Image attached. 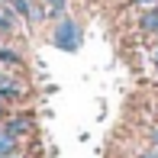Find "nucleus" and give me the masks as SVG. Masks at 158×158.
<instances>
[{
	"label": "nucleus",
	"mask_w": 158,
	"mask_h": 158,
	"mask_svg": "<svg viewBox=\"0 0 158 158\" xmlns=\"http://www.w3.org/2000/svg\"><path fill=\"white\" fill-rule=\"evenodd\" d=\"M0 132L13 135V139H23V135L32 132V116H26V113H13V116H6L3 123H0Z\"/></svg>",
	"instance_id": "1"
},
{
	"label": "nucleus",
	"mask_w": 158,
	"mask_h": 158,
	"mask_svg": "<svg viewBox=\"0 0 158 158\" xmlns=\"http://www.w3.org/2000/svg\"><path fill=\"white\" fill-rule=\"evenodd\" d=\"M139 29L148 32V35L158 32V6H152V10H142V16H139Z\"/></svg>",
	"instance_id": "2"
},
{
	"label": "nucleus",
	"mask_w": 158,
	"mask_h": 158,
	"mask_svg": "<svg viewBox=\"0 0 158 158\" xmlns=\"http://www.w3.org/2000/svg\"><path fill=\"white\" fill-rule=\"evenodd\" d=\"M16 29V13L10 3H0V32H13Z\"/></svg>",
	"instance_id": "3"
},
{
	"label": "nucleus",
	"mask_w": 158,
	"mask_h": 158,
	"mask_svg": "<svg viewBox=\"0 0 158 158\" xmlns=\"http://www.w3.org/2000/svg\"><path fill=\"white\" fill-rule=\"evenodd\" d=\"M6 155H19V139L0 132V158H6Z\"/></svg>",
	"instance_id": "4"
},
{
	"label": "nucleus",
	"mask_w": 158,
	"mask_h": 158,
	"mask_svg": "<svg viewBox=\"0 0 158 158\" xmlns=\"http://www.w3.org/2000/svg\"><path fill=\"white\" fill-rule=\"evenodd\" d=\"M39 3H45L48 16H61V13H64V0H39Z\"/></svg>",
	"instance_id": "5"
},
{
	"label": "nucleus",
	"mask_w": 158,
	"mask_h": 158,
	"mask_svg": "<svg viewBox=\"0 0 158 158\" xmlns=\"http://www.w3.org/2000/svg\"><path fill=\"white\" fill-rule=\"evenodd\" d=\"M19 61H23V58H19L13 48H6V45L0 48V64H19Z\"/></svg>",
	"instance_id": "6"
},
{
	"label": "nucleus",
	"mask_w": 158,
	"mask_h": 158,
	"mask_svg": "<svg viewBox=\"0 0 158 158\" xmlns=\"http://www.w3.org/2000/svg\"><path fill=\"white\" fill-rule=\"evenodd\" d=\"M132 6H139V10H152V6H158V0H129Z\"/></svg>",
	"instance_id": "7"
},
{
	"label": "nucleus",
	"mask_w": 158,
	"mask_h": 158,
	"mask_svg": "<svg viewBox=\"0 0 158 158\" xmlns=\"http://www.w3.org/2000/svg\"><path fill=\"white\" fill-rule=\"evenodd\" d=\"M148 145H155V148H158V123L148 129Z\"/></svg>",
	"instance_id": "8"
},
{
	"label": "nucleus",
	"mask_w": 158,
	"mask_h": 158,
	"mask_svg": "<svg viewBox=\"0 0 158 158\" xmlns=\"http://www.w3.org/2000/svg\"><path fill=\"white\" fill-rule=\"evenodd\" d=\"M139 158H158V148H155V145H148V148H142V152H139Z\"/></svg>",
	"instance_id": "9"
},
{
	"label": "nucleus",
	"mask_w": 158,
	"mask_h": 158,
	"mask_svg": "<svg viewBox=\"0 0 158 158\" xmlns=\"http://www.w3.org/2000/svg\"><path fill=\"white\" fill-rule=\"evenodd\" d=\"M3 119H6V100L0 97V123H3Z\"/></svg>",
	"instance_id": "10"
},
{
	"label": "nucleus",
	"mask_w": 158,
	"mask_h": 158,
	"mask_svg": "<svg viewBox=\"0 0 158 158\" xmlns=\"http://www.w3.org/2000/svg\"><path fill=\"white\" fill-rule=\"evenodd\" d=\"M152 64H155V71H158V45L152 48Z\"/></svg>",
	"instance_id": "11"
},
{
	"label": "nucleus",
	"mask_w": 158,
	"mask_h": 158,
	"mask_svg": "<svg viewBox=\"0 0 158 158\" xmlns=\"http://www.w3.org/2000/svg\"><path fill=\"white\" fill-rule=\"evenodd\" d=\"M6 158H23V155H6Z\"/></svg>",
	"instance_id": "12"
},
{
	"label": "nucleus",
	"mask_w": 158,
	"mask_h": 158,
	"mask_svg": "<svg viewBox=\"0 0 158 158\" xmlns=\"http://www.w3.org/2000/svg\"><path fill=\"white\" fill-rule=\"evenodd\" d=\"M0 3H6V0H0Z\"/></svg>",
	"instance_id": "13"
},
{
	"label": "nucleus",
	"mask_w": 158,
	"mask_h": 158,
	"mask_svg": "<svg viewBox=\"0 0 158 158\" xmlns=\"http://www.w3.org/2000/svg\"><path fill=\"white\" fill-rule=\"evenodd\" d=\"M0 48H3V42H0Z\"/></svg>",
	"instance_id": "14"
}]
</instances>
